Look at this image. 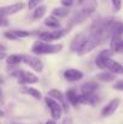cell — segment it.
Here are the masks:
<instances>
[{
	"label": "cell",
	"instance_id": "cell-30",
	"mask_svg": "<svg viewBox=\"0 0 123 124\" xmlns=\"http://www.w3.org/2000/svg\"><path fill=\"white\" fill-rule=\"evenodd\" d=\"M46 124H57V123H56V122H54V119H53V121H47Z\"/></svg>",
	"mask_w": 123,
	"mask_h": 124
},
{
	"label": "cell",
	"instance_id": "cell-17",
	"mask_svg": "<svg viewBox=\"0 0 123 124\" xmlns=\"http://www.w3.org/2000/svg\"><path fill=\"white\" fill-rule=\"evenodd\" d=\"M97 89H99V84L95 82H87L81 87V92L82 93H86V94H88V93H95Z\"/></svg>",
	"mask_w": 123,
	"mask_h": 124
},
{
	"label": "cell",
	"instance_id": "cell-22",
	"mask_svg": "<svg viewBox=\"0 0 123 124\" xmlns=\"http://www.w3.org/2000/svg\"><path fill=\"white\" fill-rule=\"evenodd\" d=\"M23 92H25L27 94H29L30 96H33V98H34V99H36V100H40L41 98H42L40 90H38V89H35V88H32V87L24 88V89H23Z\"/></svg>",
	"mask_w": 123,
	"mask_h": 124
},
{
	"label": "cell",
	"instance_id": "cell-32",
	"mask_svg": "<svg viewBox=\"0 0 123 124\" xmlns=\"http://www.w3.org/2000/svg\"><path fill=\"white\" fill-rule=\"evenodd\" d=\"M64 124H71V123H70V121H69V122H68V121H65V122H64Z\"/></svg>",
	"mask_w": 123,
	"mask_h": 124
},
{
	"label": "cell",
	"instance_id": "cell-11",
	"mask_svg": "<svg viewBox=\"0 0 123 124\" xmlns=\"http://www.w3.org/2000/svg\"><path fill=\"white\" fill-rule=\"evenodd\" d=\"M23 7H24L23 2H16V4H12V5H8V6H2L1 7V17L6 18L10 15H15L18 11H21Z\"/></svg>",
	"mask_w": 123,
	"mask_h": 124
},
{
	"label": "cell",
	"instance_id": "cell-14",
	"mask_svg": "<svg viewBox=\"0 0 123 124\" xmlns=\"http://www.w3.org/2000/svg\"><path fill=\"white\" fill-rule=\"evenodd\" d=\"M105 68H106V70H109V71H111L116 75L117 74H123V65H121L120 63H117L115 60H112L111 58L105 62Z\"/></svg>",
	"mask_w": 123,
	"mask_h": 124
},
{
	"label": "cell",
	"instance_id": "cell-3",
	"mask_svg": "<svg viewBox=\"0 0 123 124\" xmlns=\"http://www.w3.org/2000/svg\"><path fill=\"white\" fill-rule=\"evenodd\" d=\"M45 102H46L47 107L49 108V112H51L52 118H53L54 121H59V119L62 118V112L64 111V110H63V106H62L57 100H54L53 98H51V96H48V95L45 98Z\"/></svg>",
	"mask_w": 123,
	"mask_h": 124
},
{
	"label": "cell",
	"instance_id": "cell-18",
	"mask_svg": "<svg viewBox=\"0 0 123 124\" xmlns=\"http://www.w3.org/2000/svg\"><path fill=\"white\" fill-rule=\"evenodd\" d=\"M45 25L48 27V28H53V29H59L60 27V22L58 21L57 17L54 16H49L45 19Z\"/></svg>",
	"mask_w": 123,
	"mask_h": 124
},
{
	"label": "cell",
	"instance_id": "cell-15",
	"mask_svg": "<svg viewBox=\"0 0 123 124\" xmlns=\"http://www.w3.org/2000/svg\"><path fill=\"white\" fill-rule=\"evenodd\" d=\"M98 101H99V98L97 96L95 93H88V94L82 93V94H80V102L81 104H88V105L94 106Z\"/></svg>",
	"mask_w": 123,
	"mask_h": 124
},
{
	"label": "cell",
	"instance_id": "cell-8",
	"mask_svg": "<svg viewBox=\"0 0 123 124\" xmlns=\"http://www.w3.org/2000/svg\"><path fill=\"white\" fill-rule=\"evenodd\" d=\"M48 96H51V98H53L54 100H57L62 106H63V110H64V112H68L69 111V106H68V100H66V96H65V94H63L60 90H58V89H51V90H48Z\"/></svg>",
	"mask_w": 123,
	"mask_h": 124
},
{
	"label": "cell",
	"instance_id": "cell-21",
	"mask_svg": "<svg viewBox=\"0 0 123 124\" xmlns=\"http://www.w3.org/2000/svg\"><path fill=\"white\" fill-rule=\"evenodd\" d=\"M6 62H7L8 65H17V64L23 62V55H21V54H11V55L7 57Z\"/></svg>",
	"mask_w": 123,
	"mask_h": 124
},
{
	"label": "cell",
	"instance_id": "cell-7",
	"mask_svg": "<svg viewBox=\"0 0 123 124\" xmlns=\"http://www.w3.org/2000/svg\"><path fill=\"white\" fill-rule=\"evenodd\" d=\"M23 63L27 64L29 68H32L34 71L36 72H41L43 70V64L39 58L33 57V55H25L23 54Z\"/></svg>",
	"mask_w": 123,
	"mask_h": 124
},
{
	"label": "cell",
	"instance_id": "cell-1",
	"mask_svg": "<svg viewBox=\"0 0 123 124\" xmlns=\"http://www.w3.org/2000/svg\"><path fill=\"white\" fill-rule=\"evenodd\" d=\"M62 49V45H54L52 42H45V41H38L34 43L32 47V52L36 55L41 54H54L58 53Z\"/></svg>",
	"mask_w": 123,
	"mask_h": 124
},
{
	"label": "cell",
	"instance_id": "cell-9",
	"mask_svg": "<svg viewBox=\"0 0 123 124\" xmlns=\"http://www.w3.org/2000/svg\"><path fill=\"white\" fill-rule=\"evenodd\" d=\"M115 52L110 48V49H104V51H101L99 54H98V57L95 58V65L99 68V69H101V70H105L106 71V68H105V62L107 60V59H110L111 58V55L114 54Z\"/></svg>",
	"mask_w": 123,
	"mask_h": 124
},
{
	"label": "cell",
	"instance_id": "cell-6",
	"mask_svg": "<svg viewBox=\"0 0 123 124\" xmlns=\"http://www.w3.org/2000/svg\"><path fill=\"white\" fill-rule=\"evenodd\" d=\"M87 38H88V30L77 34V35L71 40V42H70V49H71V52L80 53L82 47L84 46V43L87 41Z\"/></svg>",
	"mask_w": 123,
	"mask_h": 124
},
{
	"label": "cell",
	"instance_id": "cell-23",
	"mask_svg": "<svg viewBox=\"0 0 123 124\" xmlns=\"http://www.w3.org/2000/svg\"><path fill=\"white\" fill-rule=\"evenodd\" d=\"M46 12V6L45 5H39L34 8V12H33V18L34 19H39L41 18Z\"/></svg>",
	"mask_w": 123,
	"mask_h": 124
},
{
	"label": "cell",
	"instance_id": "cell-24",
	"mask_svg": "<svg viewBox=\"0 0 123 124\" xmlns=\"http://www.w3.org/2000/svg\"><path fill=\"white\" fill-rule=\"evenodd\" d=\"M13 33L18 38H29L34 34V33H30V31H24V30H13Z\"/></svg>",
	"mask_w": 123,
	"mask_h": 124
},
{
	"label": "cell",
	"instance_id": "cell-28",
	"mask_svg": "<svg viewBox=\"0 0 123 124\" xmlns=\"http://www.w3.org/2000/svg\"><path fill=\"white\" fill-rule=\"evenodd\" d=\"M112 88H114V89H116V90H123V81H118V82H116L114 85H112Z\"/></svg>",
	"mask_w": 123,
	"mask_h": 124
},
{
	"label": "cell",
	"instance_id": "cell-29",
	"mask_svg": "<svg viewBox=\"0 0 123 124\" xmlns=\"http://www.w3.org/2000/svg\"><path fill=\"white\" fill-rule=\"evenodd\" d=\"M60 2H62L63 6H65V7H70V6H73L74 0H60Z\"/></svg>",
	"mask_w": 123,
	"mask_h": 124
},
{
	"label": "cell",
	"instance_id": "cell-5",
	"mask_svg": "<svg viewBox=\"0 0 123 124\" xmlns=\"http://www.w3.org/2000/svg\"><path fill=\"white\" fill-rule=\"evenodd\" d=\"M11 75L13 77H16L21 84H33V83H36L39 81V78H38L36 75H34L32 72H28V71H24V70L12 71Z\"/></svg>",
	"mask_w": 123,
	"mask_h": 124
},
{
	"label": "cell",
	"instance_id": "cell-4",
	"mask_svg": "<svg viewBox=\"0 0 123 124\" xmlns=\"http://www.w3.org/2000/svg\"><path fill=\"white\" fill-rule=\"evenodd\" d=\"M94 10H95V1L94 0H90L89 4H87L84 7H82L80 11H77L75 13V16L73 18V23H77V24L82 23L87 17H89L93 13Z\"/></svg>",
	"mask_w": 123,
	"mask_h": 124
},
{
	"label": "cell",
	"instance_id": "cell-27",
	"mask_svg": "<svg viewBox=\"0 0 123 124\" xmlns=\"http://www.w3.org/2000/svg\"><path fill=\"white\" fill-rule=\"evenodd\" d=\"M42 0H29L28 1V7L29 8H35L36 6H39V4H40Z\"/></svg>",
	"mask_w": 123,
	"mask_h": 124
},
{
	"label": "cell",
	"instance_id": "cell-13",
	"mask_svg": "<svg viewBox=\"0 0 123 124\" xmlns=\"http://www.w3.org/2000/svg\"><path fill=\"white\" fill-rule=\"evenodd\" d=\"M110 48L115 53H120L123 51V39L122 35H112L110 39Z\"/></svg>",
	"mask_w": 123,
	"mask_h": 124
},
{
	"label": "cell",
	"instance_id": "cell-26",
	"mask_svg": "<svg viewBox=\"0 0 123 124\" xmlns=\"http://www.w3.org/2000/svg\"><path fill=\"white\" fill-rule=\"evenodd\" d=\"M2 35H4V36H5V39H7V40H12V41L18 40V36H16L13 31H5Z\"/></svg>",
	"mask_w": 123,
	"mask_h": 124
},
{
	"label": "cell",
	"instance_id": "cell-16",
	"mask_svg": "<svg viewBox=\"0 0 123 124\" xmlns=\"http://www.w3.org/2000/svg\"><path fill=\"white\" fill-rule=\"evenodd\" d=\"M65 96H66L68 102L71 104L73 106H77L79 104H81V102H80V94H77L75 89H69V90H66Z\"/></svg>",
	"mask_w": 123,
	"mask_h": 124
},
{
	"label": "cell",
	"instance_id": "cell-10",
	"mask_svg": "<svg viewBox=\"0 0 123 124\" xmlns=\"http://www.w3.org/2000/svg\"><path fill=\"white\" fill-rule=\"evenodd\" d=\"M118 106H120V99L115 98V99L110 100L106 104V106L101 110V117H110L111 115H114L116 112Z\"/></svg>",
	"mask_w": 123,
	"mask_h": 124
},
{
	"label": "cell",
	"instance_id": "cell-12",
	"mask_svg": "<svg viewBox=\"0 0 123 124\" xmlns=\"http://www.w3.org/2000/svg\"><path fill=\"white\" fill-rule=\"evenodd\" d=\"M63 76L69 82H77L83 78V72L80 70H76V69H68L64 71Z\"/></svg>",
	"mask_w": 123,
	"mask_h": 124
},
{
	"label": "cell",
	"instance_id": "cell-25",
	"mask_svg": "<svg viewBox=\"0 0 123 124\" xmlns=\"http://www.w3.org/2000/svg\"><path fill=\"white\" fill-rule=\"evenodd\" d=\"M112 4V11L114 12H118L122 7V0H111Z\"/></svg>",
	"mask_w": 123,
	"mask_h": 124
},
{
	"label": "cell",
	"instance_id": "cell-2",
	"mask_svg": "<svg viewBox=\"0 0 123 124\" xmlns=\"http://www.w3.org/2000/svg\"><path fill=\"white\" fill-rule=\"evenodd\" d=\"M70 30V28H66V29H58V30H54V31H41V33H38L39 35V39L41 41L45 42H53L57 41L62 38H64L68 31Z\"/></svg>",
	"mask_w": 123,
	"mask_h": 124
},
{
	"label": "cell",
	"instance_id": "cell-19",
	"mask_svg": "<svg viewBox=\"0 0 123 124\" xmlns=\"http://www.w3.org/2000/svg\"><path fill=\"white\" fill-rule=\"evenodd\" d=\"M69 12H70L69 11V7H65V6H63V7H56L52 11V16L63 18V17H66L69 15Z\"/></svg>",
	"mask_w": 123,
	"mask_h": 124
},
{
	"label": "cell",
	"instance_id": "cell-31",
	"mask_svg": "<svg viewBox=\"0 0 123 124\" xmlns=\"http://www.w3.org/2000/svg\"><path fill=\"white\" fill-rule=\"evenodd\" d=\"M84 1H86V0H77V4H79V5H82Z\"/></svg>",
	"mask_w": 123,
	"mask_h": 124
},
{
	"label": "cell",
	"instance_id": "cell-20",
	"mask_svg": "<svg viewBox=\"0 0 123 124\" xmlns=\"http://www.w3.org/2000/svg\"><path fill=\"white\" fill-rule=\"evenodd\" d=\"M97 77L100 81H104V82H111V81H115V78H116V76L111 71H109V72H106V71L105 72H100V74L97 75Z\"/></svg>",
	"mask_w": 123,
	"mask_h": 124
}]
</instances>
